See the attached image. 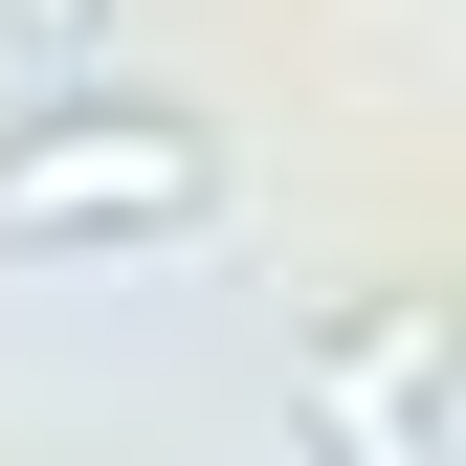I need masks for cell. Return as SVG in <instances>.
Segmentation results:
<instances>
[{"label":"cell","mask_w":466,"mask_h":466,"mask_svg":"<svg viewBox=\"0 0 466 466\" xmlns=\"http://www.w3.org/2000/svg\"><path fill=\"white\" fill-rule=\"evenodd\" d=\"M222 134L178 89H23L0 111V267H89V245H200Z\"/></svg>","instance_id":"cell-1"},{"label":"cell","mask_w":466,"mask_h":466,"mask_svg":"<svg viewBox=\"0 0 466 466\" xmlns=\"http://www.w3.org/2000/svg\"><path fill=\"white\" fill-rule=\"evenodd\" d=\"M289 400L333 422V466H422V422H444V289H378L356 333H311Z\"/></svg>","instance_id":"cell-2"},{"label":"cell","mask_w":466,"mask_h":466,"mask_svg":"<svg viewBox=\"0 0 466 466\" xmlns=\"http://www.w3.org/2000/svg\"><path fill=\"white\" fill-rule=\"evenodd\" d=\"M0 45H23V89H89V45H111V0H0Z\"/></svg>","instance_id":"cell-3"}]
</instances>
